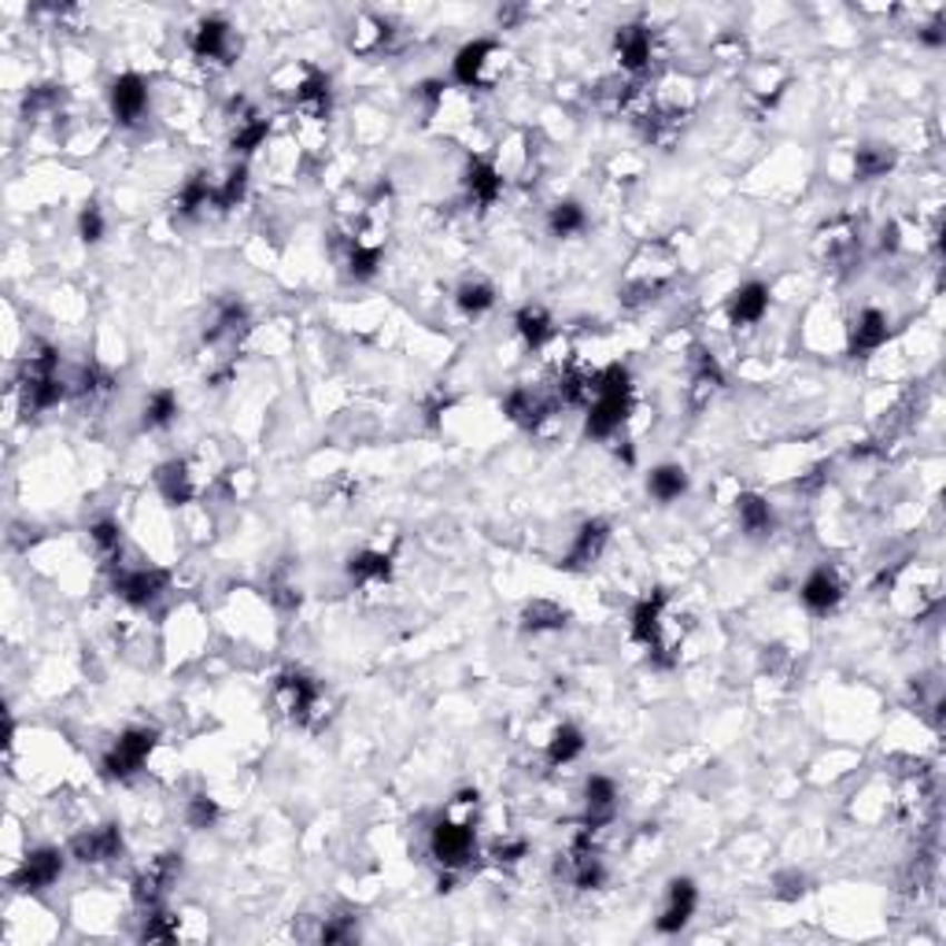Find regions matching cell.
<instances>
[{"mask_svg": "<svg viewBox=\"0 0 946 946\" xmlns=\"http://www.w3.org/2000/svg\"><path fill=\"white\" fill-rule=\"evenodd\" d=\"M489 858H492V865H500V869H514V865H522L529 858V839H522V836L495 839V844L489 847Z\"/></svg>", "mask_w": 946, "mask_h": 946, "instance_id": "43", "label": "cell"}, {"mask_svg": "<svg viewBox=\"0 0 946 946\" xmlns=\"http://www.w3.org/2000/svg\"><path fill=\"white\" fill-rule=\"evenodd\" d=\"M60 89L56 86H33L27 100H22V111H27V119H41V115H52L56 108H60Z\"/></svg>", "mask_w": 946, "mask_h": 946, "instance_id": "44", "label": "cell"}, {"mask_svg": "<svg viewBox=\"0 0 946 946\" xmlns=\"http://www.w3.org/2000/svg\"><path fill=\"white\" fill-rule=\"evenodd\" d=\"M207 484H211V477H204L200 459H170V463H164L156 470L159 495L175 506H186L193 500H200V495L207 492Z\"/></svg>", "mask_w": 946, "mask_h": 946, "instance_id": "10", "label": "cell"}, {"mask_svg": "<svg viewBox=\"0 0 946 946\" xmlns=\"http://www.w3.org/2000/svg\"><path fill=\"white\" fill-rule=\"evenodd\" d=\"M614 52H618V63L625 67L629 75H640L651 67V56H654V33L643 27V22H629L614 33Z\"/></svg>", "mask_w": 946, "mask_h": 946, "instance_id": "21", "label": "cell"}, {"mask_svg": "<svg viewBox=\"0 0 946 946\" xmlns=\"http://www.w3.org/2000/svg\"><path fill=\"white\" fill-rule=\"evenodd\" d=\"M614 810H618V784L610 777H603V772L588 777V784H584V825L603 832V828L614 821Z\"/></svg>", "mask_w": 946, "mask_h": 946, "instance_id": "25", "label": "cell"}, {"mask_svg": "<svg viewBox=\"0 0 946 946\" xmlns=\"http://www.w3.org/2000/svg\"><path fill=\"white\" fill-rule=\"evenodd\" d=\"M559 407H562V400L555 392V381H551V385H518L511 388V396L503 403L506 418L514 425H522V430H540L544 422L555 418Z\"/></svg>", "mask_w": 946, "mask_h": 946, "instance_id": "7", "label": "cell"}, {"mask_svg": "<svg viewBox=\"0 0 946 946\" xmlns=\"http://www.w3.org/2000/svg\"><path fill=\"white\" fill-rule=\"evenodd\" d=\"M503 170L489 164V159H470L466 164V175H463V189H466V200L477 207V211H484V207H492L495 200L503 196Z\"/></svg>", "mask_w": 946, "mask_h": 946, "instance_id": "24", "label": "cell"}, {"mask_svg": "<svg viewBox=\"0 0 946 946\" xmlns=\"http://www.w3.org/2000/svg\"><path fill=\"white\" fill-rule=\"evenodd\" d=\"M799 595H802V607L810 610L814 618H828V614H836L839 603H844V581L836 577V570L821 566L806 577Z\"/></svg>", "mask_w": 946, "mask_h": 946, "instance_id": "20", "label": "cell"}, {"mask_svg": "<svg viewBox=\"0 0 946 946\" xmlns=\"http://www.w3.org/2000/svg\"><path fill=\"white\" fill-rule=\"evenodd\" d=\"M607 544H610V525L603 522V518H592V522H584L581 529H577L566 559H562V570H588L592 562L603 559Z\"/></svg>", "mask_w": 946, "mask_h": 946, "instance_id": "22", "label": "cell"}, {"mask_svg": "<svg viewBox=\"0 0 946 946\" xmlns=\"http://www.w3.org/2000/svg\"><path fill=\"white\" fill-rule=\"evenodd\" d=\"M514 329H518V337H522L533 352L548 348V341L555 337V322H551V315L540 304H525L522 311H518Z\"/></svg>", "mask_w": 946, "mask_h": 946, "instance_id": "28", "label": "cell"}, {"mask_svg": "<svg viewBox=\"0 0 946 946\" xmlns=\"http://www.w3.org/2000/svg\"><path fill=\"white\" fill-rule=\"evenodd\" d=\"M518 19H525V8H500V22H503V27H514Z\"/></svg>", "mask_w": 946, "mask_h": 946, "instance_id": "53", "label": "cell"}, {"mask_svg": "<svg viewBox=\"0 0 946 946\" xmlns=\"http://www.w3.org/2000/svg\"><path fill=\"white\" fill-rule=\"evenodd\" d=\"M63 850L56 847H38L19 861V869L11 873V887L19 891H49V887L63 876Z\"/></svg>", "mask_w": 946, "mask_h": 946, "instance_id": "15", "label": "cell"}, {"mask_svg": "<svg viewBox=\"0 0 946 946\" xmlns=\"http://www.w3.org/2000/svg\"><path fill=\"white\" fill-rule=\"evenodd\" d=\"M761 669L769 677H788L791 673V651L784 643H769L766 654H761Z\"/></svg>", "mask_w": 946, "mask_h": 946, "instance_id": "49", "label": "cell"}, {"mask_svg": "<svg viewBox=\"0 0 946 946\" xmlns=\"http://www.w3.org/2000/svg\"><path fill=\"white\" fill-rule=\"evenodd\" d=\"M696 906H699L696 880H688V876H673L666 887V903H662L659 920H654V928H659L662 936H677V932L688 928V920L696 917Z\"/></svg>", "mask_w": 946, "mask_h": 946, "instance_id": "17", "label": "cell"}, {"mask_svg": "<svg viewBox=\"0 0 946 946\" xmlns=\"http://www.w3.org/2000/svg\"><path fill=\"white\" fill-rule=\"evenodd\" d=\"M270 137V119L259 108H252L248 100H234L229 108V148L240 156H252L256 148L267 145Z\"/></svg>", "mask_w": 946, "mask_h": 946, "instance_id": "16", "label": "cell"}, {"mask_svg": "<svg viewBox=\"0 0 946 946\" xmlns=\"http://www.w3.org/2000/svg\"><path fill=\"white\" fill-rule=\"evenodd\" d=\"M713 52H718V60H721V63H743V56H747L743 41L736 38V33H729V38H721L718 45H713Z\"/></svg>", "mask_w": 946, "mask_h": 946, "instance_id": "50", "label": "cell"}, {"mask_svg": "<svg viewBox=\"0 0 946 946\" xmlns=\"http://www.w3.org/2000/svg\"><path fill=\"white\" fill-rule=\"evenodd\" d=\"M274 707L285 721L293 725H318L322 721V688L315 677H307L304 669H285L274 680Z\"/></svg>", "mask_w": 946, "mask_h": 946, "instance_id": "3", "label": "cell"}, {"mask_svg": "<svg viewBox=\"0 0 946 946\" xmlns=\"http://www.w3.org/2000/svg\"><path fill=\"white\" fill-rule=\"evenodd\" d=\"M178 876H181V854H175V850L156 854V858L134 876L130 895H134L137 909H141V914H148V909H159V906H164V898L170 895V887H175Z\"/></svg>", "mask_w": 946, "mask_h": 946, "instance_id": "8", "label": "cell"}, {"mask_svg": "<svg viewBox=\"0 0 946 946\" xmlns=\"http://www.w3.org/2000/svg\"><path fill=\"white\" fill-rule=\"evenodd\" d=\"M178 411H181V403H178L175 392L156 388L141 407V425L145 430H170V425L178 422Z\"/></svg>", "mask_w": 946, "mask_h": 946, "instance_id": "36", "label": "cell"}, {"mask_svg": "<svg viewBox=\"0 0 946 946\" xmlns=\"http://www.w3.org/2000/svg\"><path fill=\"white\" fill-rule=\"evenodd\" d=\"M772 887H777V895L780 903H799V898L806 895V876L799 873V869H788V873H780L777 880H772Z\"/></svg>", "mask_w": 946, "mask_h": 946, "instance_id": "48", "label": "cell"}, {"mask_svg": "<svg viewBox=\"0 0 946 946\" xmlns=\"http://www.w3.org/2000/svg\"><path fill=\"white\" fill-rule=\"evenodd\" d=\"M122 828L119 825H97V828H82L78 836H71L67 844V854L78 865H93V869H104V865H115L122 858Z\"/></svg>", "mask_w": 946, "mask_h": 946, "instance_id": "12", "label": "cell"}, {"mask_svg": "<svg viewBox=\"0 0 946 946\" xmlns=\"http://www.w3.org/2000/svg\"><path fill=\"white\" fill-rule=\"evenodd\" d=\"M677 282V252L666 240H648L640 245L637 256L629 259L625 274H621L618 296L629 311H640L654 304L659 296L669 293V285Z\"/></svg>", "mask_w": 946, "mask_h": 946, "instance_id": "1", "label": "cell"}, {"mask_svg": "<svg viewBox=\"0 0 946 946\" xmlns=\"http://www.w3.org/2000/svg\"><path fill=\"white\" fill-rule=\"evenodd\" d=\"M156 751V729H126L119 740L108 747V755L100 758V769L108 780H134L137 772L148 766V758Z\"/></svg>", "mask_w": 946, "mask_h": 946, "instance_id": "5", "label": "cell"}, {"mask_svg": "<svg viewBox=\"0 0 946 946\" xmlns=\"http://www.w3.org/2000/svg\"><path fill=\"white\" fill-rule=\"evenodd\" d=\"M887 337H891V322L880 307H861L850 322V355L854 359H865V355L880 352Z\"/></svg>", "mask_w": 946, "mask_h": 946, "instance_id": "19", "label": "cell"}, {"mask_svg": "<svg viewBox=\"0 0 946 946\" xmlns=\"http://www.w3.org/2000/svg\"><path fill=\"white\" fill-rule=\"evenodd\" d=\"M817 256L836 270L854 267L861 256V226L850 215H839L832 223H825L817 229Z\"/></svg>", "mask_w": 946, "mask_h": 946, "instance_id": "11", "label": "cell"}, {"mask_svg": "<svg viewBox=\"0 0 946 946\" xmlns=\"http://www.w3.org/2000/svg\"><path fill=\"white\" fill-rule=\"evenodd\" d=\"M245 196H248V170L237 164L234 170H226V178L215 181V211H234Z\"/></svg>", "mask_w": 946, "mask_h": 946, "instance_id": "42", "label": "cell"}, {"mask_svg": "<svg viewBox=\"0 0 946 946\" xmlns=\"http://www.w3.org/2000/svg\"><path fill=\"white\" fill-rule=\"evenodd\" d=\"M503 60L506 56L495 41H470L466 49H459L452 75H455V82L466 89H492L495 78L503 71Z\"/></svg>", "mask_w": 946, "mask_h": 946, "instance_id": "9", "label": "cell"}, {"mask_svg": "<svg viewBox=\"0 0 946 946\" xmlns=\"http://www.w3.org/2000/svg\"><path fill=\"white\" fill-rule=\"evenodd\" d=\"M721 385H725V377H721L718 359H713L707 348H691V385H688L691 407L696 411L707 407V403L721 392Z\"/></svg>", "mask_w": 946, "mask_h": 946, "instance_id": "26", "label": "cell"}, {"mask_svg": "<svg viewBox=\"0 0 946 946\" xmlns=\"http://www.w3.org/2000/svg\"><path fill=\"white\" fill-rule=\"evenodd\" d=\"M218 821V802L211 799V795H193V799L186 802V825L196 828V832H204V828H211Z\"/></svg>", "mask_w": 946, "mask_h": 946, "instance_id": "45", "label": "cell"}, {"mask_svg": "<svg viewBox=\"0 0 946 946\" xmlns=\"http://www.w3.org/2000/svg\"><path fill=\"white\" fill-rule=\"evenodd\" d=\"M430 854L436 865L447 873H463L466 865L477 858V836H473V821H459V817H441L430 832Z\"/></svg>", "mask_w": 946, "mask_h": 946, "instance_id": "4", "label": "cell"}, {"mask_svg": "<svg viewBox=\"0 0 946 946\" xmlns=\"http://www.w3.org/2000/svg\"><path fill=\"white\" fill-rule=\"evenodd\" d=\"M898 156L895 148H884V145H861L854 152V178L858 181H873V178H884L887 170H895Z\"/></svg>", "mask_w": 946, "mask_h": 946, "instance_id": "35", "label": "cell"}, {"mask_svg": "<svg viewBox=\"0 0 946 946\" xmlns=\"http://www.w3.org/2000/svg\"><path fill=\"white\" fill-rule=\"evenodd\" d=\"M584 755V732L577 729V725H559L555 732H551L548 740V766L551 769H562L570 766V761H577Z\"/></svg>", "mask_w": 946, "mask_h": 946, "instance_id": "34", "label": "cell"}, {"mask_svg": "<svg viewBox=\"0 0 946 946\" xmlns=\"http://www.w3.org/2000/svg\"><path fill=\"white\" fill-rule=\"evenodd\" d=\"M248 326H252L248 307L240 304V299H223L211 315V326L204 329V344H211V348H229V344H237L245 337Z\"/></svg>", "mask_w": 946, "mask_h": 946, "instance_id": "23", "label": "cell"}, {"mask_svg": "<svg viewBox=\"0 0 946 946\" xmlns=\"http://www.w3.org/2000/svg\"><path fill=\"white\" fill-rule=\"evenodd\" d=\"M917 38H920V45H928V49H943V45H946V30H943V19L928 22V27H920V30H917Z\"/></svg>", "mask_w": 946, "mask_h": 946, "instance_id": "52", "label": "cell"}, {"mask_svg": "<svg viewBox=\"0 0 946 946\" xmlns=\"http://www.w3.org/2000/svg\"><path fill=\"white\" fill-rule=\"evenodd\" d=\"M111 115L119 126H137L148 115V82L141 75H119L108 89Z\"/></svg>", "mask_w": 946, "mask_h": 946, "instance_id": "18", "label": "cell"}, {"mask_svg": "<svg viewBox=\"0 0 946 946\" xmlns=\"http://www.w3.org/2000/svg\"><path fill=\"white\" fill-rule=\"evenodd\" d=\"M104 229H108V226H104V211L97 204H86L82 215H78V237H82L86 245H100Z\"/></svg>", "mask_w": 946, "mask_h": 946, "instance_id": "47", "label": "cell"}, {"mask_svg": "<svg viewBox=\"0 0 946 946\" xmlns=\"http://www.w3.org/2000/svg\"><path fill=\"white\" fill-rule=\"evenodd\" d=\"M584 433L592 441H614V436L629 425L632 414V377L621 363L599 371L595 396L584 407Z\"/></svg>", "mask_w": 946, "mask_h": 946, "instance_id": "2", "label": "cell"}, {"mask_svg": "<svg viewBox=\"0 0 946 946\" xmlns=\"http://www.w3.org/2000/svg\"><path fill=\"white\" fill-rule=\"evenodd\" d=\"M344 570H348V577L355 584H385L392 577V559L385 555V551H355V555H348V562H344Z\"/></svg>", "mask_w": 946, "mask_h": 946, "instance_id": "30", "label": "cell"}, {"mask_svg": "<svg viewBox=\"0 0 946 946\" xmlns=\"http://www.w3.org/2000/svg\"><path fill=\"white\" fill-rule=\"evenodd\" d=\"M270 599L278 603L282 610H296L299 607V588L288 584V581H274L270 584Z\"/></svg>", "mask_w": 946, "mask_h": 946, "instance_id": "51", "label": "cell"}, {"mask_svg": "<svg viewBox=\"0 0 946 946\" xmlns=\"http://www.w3.org/2000/svg\"><path fill=\"white\" fill-rule=\"evenodd\" d=\"M562 625H566V610H562L555 599H533V603H525L522 610V629L525 632H559Z\"/></svg>", "mask_w": 946, "mask_h": 946, "instance_id": "37", "label": "cell"}, {"mask_svg": "<svg viewBox=\"0 0 946 946\" xmlns=\"http://www.w3.org/2000/svg\"><path fill=\"white\" fill-rule=\"evenodd\" d=\"M766 311H769V285H761V282L740 285L729 299V322L736 329L758 326V322L766 318Z\"/></svg>", "mask_w": 946, "mask_h": 946, "instance_id": "27", "label": "cell"}, {"mask_svg": "<svg viewBox=\"0 0 946 946\" xmlns=\"http://www.w3.org/2000/svg\"><path fill=\"white\" fill-rule=\"evenodd\" d=\"M167 584H170L167 570H156V566H122V570L111 573L115 595H119L122 603L134 607V610L152 607L156 599L167 592Z\"/></svg>", "mask_w": 946, "mask_h": 946, "instance_id": "13", "label": "cell"}, {"mask_svg": "<svg viewBox=\"0 0 946 946\" xmlns=\"http://www.w3.org/2000/svg\"><path fill=\"white\" fill-rule=\"evenodd\" d=\"M736 518H740V529L751 540L772 533V506L761 500L758 492H740V495H736Z\"/></svg>", "mask_w": 946, "mask_h": 946, "instance_id": "29", "label": "cell"}, {"mask_svg": "<svg viewBox=\"0 0 946 946\" xmlns=\"http://www.w3.org/2000/svg\"><path fill=\"white\" fill-rule=\"evenodd\" d=\"M355 932H359L355 917H326L322 920V928L315 932V939L318 943H348V939H355Z\"/></svg>", "mask_w": 946, "mask_h": 946, "instance_id": "46", "label": "cell"}, {"mask_svg": "<svg viewBox=\"0 0 946 946\" xmlns=\"http://www.w3.org/2000/svg\"><path fill=\"white\" fill-rule=\"evenodd\" d=\"M392 38V27L385 19H374V16H363L359 19V30L352 33V49L359 56H377L381 49L388 45Z\"/></svg>", "mask_w": 946, "mask_h": 946, "instance_id": "40", "label": "cell"}, {"mask_svg": "<svg viewBox=\"0 0 946 946\" xmlns=\"http://www.w3.org/2000/svg\"><path fill=\"white\" fill-rule=\"evenodd\" d=\"M455 304H459L463 315L477 318V315H484V311L495 307V288L489 282H481V278L463 282V285H459V293H455Z\"/></svg>", "mask_w": 946, "mask_h": 946, "instance_id": "41", "label": "cell"}, {"mask_svg": "<svg viewBox=\"0 0 946 946\" xmlns=\"http://www.w3.org/2000/svg\"><path fill=\"white\" fill-rule=\"evenodd\" d=\"M89 544H93L104 570H111V573L122 570V529L119 525L108 522V518L97 525H89Z\"/></svg>", "mask_w": 946, "mask_h": 946, "instance_id": "32", "label": "cell"}, {"mask_svg": "<svg viewBox=\"0 0 946 946\" xmlns=\"http://www.w3.org/2000/svg\"><path fill=\"white\" fill-rule=\"evenodd\" d=\"M584 226H588V215H584V207L577 204V200H559L555 207H551V215H548V229H551V237H577V234H584Z\"/></svg>", "mask_w": 946, "mask_h": 946, "instance_id": "39", "label": "cell"}, {"mask_svg": "<svg viewBox=\"0 0 946 946\" xmlns=\"http://www.w3.org/2000/svg\"><path fill=\"white\" fill-rule=\"evenodd\" d=\"M648 492H651L659 503H677L680 495L688 492V470H684V466H673V463L654 466L651 477H648Z\"/></svg>", "mask_w": 946, "mask_h": 946, "instance_id": "38", "label": "cell"}, {"mask_svg": "<svg viewBox=\"0 0 946 946\" xmlns=\"http://www.w3.org/2000/svg\"><path fill=\"white\" fill-rule=\"evenodd\" d=\"M747 86H751V100H755V108L761 115V111H769L772 104L780 100L784 86H788V75H784L780 67H772V63H761V67H755V71H751V78H747Z\"/></svg>", "mask_w": 946, "mask_h": 946, "instance_id": "31", "label": "cell"}, {"mask_svg": "<svg viewBox=\"0 0 946 946\" xmlns=\"http://www.w3.org/2000/svg\"><path fill=\"white\" fill-rule=\"evenodd\" d=\"M669 595L662 588H654L651 595H643L637 607H632V621H629V637L640 643V648L651 651L654 666H662L666 654V629H669Z\"/></svg>", "mask_w": 946, "mask_h": 946, "instance_id": "6", "label": "cell"}, {"mask_svg": "<svg viewBox=\"0 0 946 946\" xmlns=\"http://www.w3.org/2000/svg\"><path fill=\"white\" fill-rule=\"evenodd\" d=\"M237 33L229 27L226 19H200L196 30L189 33V52L196 56L200 63H211V67H229L237 56Z\"/></svg>", "mask_w": 946, "mask_h": 946, "instance_id": "14", "label": "cell"}, {"mask_svg": "<svg viewBox=\"0 0 946 946\" xmlns=\"http://www.w3.org/2000/svg\"><path fill=\"white\" fill-rule=\"evenodd\" d=\"M178 215H204V211H215V181L211 175H193L186 186L178 193Z\"/></svg>", "mask_w": 946, "mask_h": 946, "instance_id": "33", "label": "cell"}]
</instances>
